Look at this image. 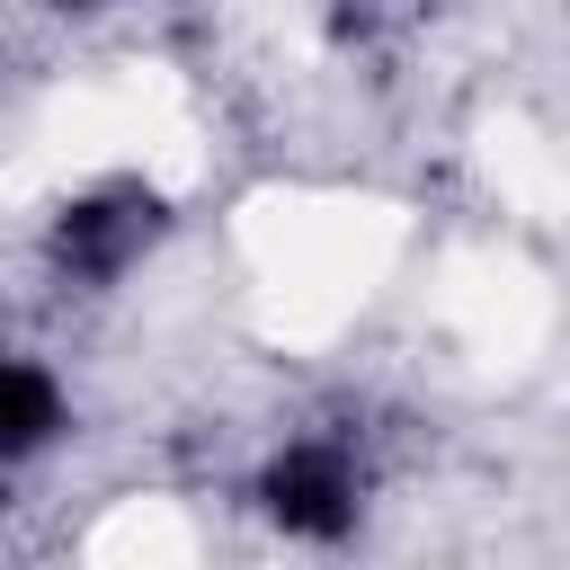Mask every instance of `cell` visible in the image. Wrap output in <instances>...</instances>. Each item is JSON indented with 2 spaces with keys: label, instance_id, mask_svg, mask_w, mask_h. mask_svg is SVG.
I'll return each mask as SVG.
<instances>
[{
  "label": "cell",
  "instance_id": "obj_1",
  "mask_svg": "<svg viewBox=\"0 0 570 570\" xmlns=\"http://www.w3.org/2000/svg\"><path fill=\"white\" fill-rule=\"evenodd\" d=\"M151 240H160V196H151V187H107V196L62 205V223H53V267L107 285V276H125Z\"/></svg>",
  "mask_w": 570,
  "mask_h": 570
},
{
  "label": "cell",
  "instance_id": "obj_2",
  "mask_svg": "<svg viewBox=\"0 0 570 570\" xmlns=\"http://www.w3.org/2000/svg\"><path fill=\"white\" fill-rule=\"evenodd\" d=\"M258 508H267L285 534L338 543V534L356 525V472H347V454H338V445L303 436V445H285V454L258 472Z\"/></svg>",
  "mask_w": 570,
  "mask_h": 570
},
{
  "label": "cell",
  "instance_id": "obj_3",
  "mask_svg": "<svg viewBox=\"0 0 570 570\" xmlns=\"http://www.w3.org/2000/svg\"><path fill=\"white\" fill-rule=\"evenodd\" d=\"M53 428H62L53 374L27 356H0V454H36V445H53Z\"/></svg>",
  "mask_w": 570,
  "mask_h": 570
},
{
  "label": "cell",
  "instance_id": "obj_4",
  "mask_svg": "<svg viewBox=\"0 0 570 570\" xmlns=\"http://www.w3.org/2000/svg\"><path fill=\"white\" fill-rule=\"evenodd\" d=\"M62 9H89V0H62Z\"/></svg>",
  "mask_w": 570,
  "mask_h": 570
}]
</instances>
